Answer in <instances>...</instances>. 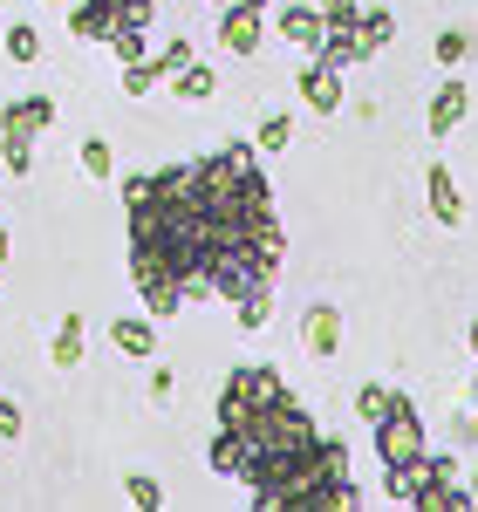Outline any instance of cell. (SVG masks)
Segmentation results:
<instances>
[{
  "label": "cell",
  "mask_w": 478,
  "mask_h": 512,
  "mask_svg": "<svg viewBox=\"0 0 478 512\" xmlns=\"http://www.w3.org/2000/svg\"><path fill=\"white\" fill-rule=\"evenodd\" d=\"M123 212H130V280L158 321L192 301L274 294L287 233L274 219V185L253 144H219L192 164L123 178Z\"/></svg>",
  "instance_id": "cell-1"
},
{
  "label": "cell",
  "mask_w": 478,
  "mask_h": 512,
  "mask_svg": "<svg viewBox=\"0 0 478 512\" xmlns=\"http://www.w3.org/2000/svg\"><path fill=\"white\" fill-rule=\"evenodd\" d=\"M212 472L246 485L260 506H356L349 444L321 437L315 417L294 403L267 362H239L219 390V431H212Z\"/></svg>",
  "instance_id": "cell-2"
},
{
  "label": "cell",
  "mask_w": 478,
  "mask_h": 512,
  "mask_svg": "<svg viewBox=\"0 0 478 512\" xmlns=\"http://www.w3.org/2000/svg\"><path fill=\"white\" fill-rule=\"evenodd\" d=\"M376 458L390 465V499L410 506V485H417V465H424V417H417V403L397 396V390H390L383 417H376Z\"/></svg>",
  "instance_id": "cell-3"
},
{
  "label": "cell",
  "mask_w": 478,
  "mask_h": 512,
  "mask_svg": "<svg viewBox=\"0 0 478 512\" xmlns=\"http://www.w3.org/2000/svg\"><path fill=\"white\" fill-rule=\"evenodd\" d=\"M55 123V96H21V103H7L0 110V158H7V171L14 178H28L35 171V137Z\"/></svg>",
  "instance_id": "cell-4"
},
{
  "label": "cell",
  "mask_w": 478,
  "mask_h": 512,
  "mask_svg": "<svg viewBox=\"0 0 478 512\" xmlns=\"http://www.w3.org/2000/svg\"><path fill=\"white\" fill-rule=\"evenodd\" d=\"M410 506H424V512H465V506H472V478L458 472V458H431V451H424L417 485H410Z\"/></svg>",
  "instance_id": "cell-5"
},
{
  "label": "cell",
  "mask_w": 478,
  "mask_h": 512,
  "mask_svg": "<svg viewBox=\"0 0 478 512\" xmlns=\"http://www.w3.org/2000/svg\"><path fill=\"white\" fill-rule=\"evenodd\" d=\"M321 21H328V35H321V62H335V69H356V62H369V48H362V7L356 0H315Z\"/></svg>",
  "instance_id": "cell-6"
},
{
  "label": "cell",
  "mask_w": 478,
  "mask_h": 512,
  "mask_svg": "<svg viewBox=\"0 0 478 512\" xmlns=\"http://www.w3.org/2000/svg\"><path fill=\"white\" fill-rule=\"evenodd\" d=\"M260 7L267 0H226V14H219V48L226 55H253L267 41V14Z\"/></svg>",
  "instance_id": "cell-7"
},
{
  "label": "cell",
  "mask_w": 478,
  "mask_h": 512,
  "mask_svg": "<svg viewBox=\"0 0 478 512\" xmlns=\"http://www.w3.org/2000/svg\"><path fill=\"white\" fill-rule=\"evenodd\" d=\"M294 89L308 96V110H315V117H335V110H342V69H335V62H321V55L301 62V82H294Z\"/></svg>",
  "instance_id": "cell-8"
},
{
  "label": "cell",
  "mask_w": 478,
  "mask_h": 512,
  "mask_svg": "<svg viewBox=\"0 0 478 512\" xmlns=\"http://www.w3.org/2000/svg\"><path fill=\"white\" fill-rule=\"evenodd\" d=\"M110 342H117L130 362H151V355H158V315H117L110 321Z\"/></svg>",
  "instance_id": "cell-9"
},
{
  "label": "cell",
  "mask_w": 478,
  "mask_h": 512,
  "mask_svg": "<svg viewBox=\"0 0 478 512\" xmlns=\"http://www.w3.org/2000/svg\"><path fill=\"white\" fill-rule=\"evenodd\" d=\"M301 342H308V355H328L342 349V308H328V301H315L308 315H301Z\"/></svg>",
  "instance_id": "cell-10"
},
{
  "label": "cell",
  "mask_w": 478,
  "mask_h": 512,
  "mask_svg": "<svg viewBox=\"0 0 478 512\" xmlns=\"http://www.w3.org/2000/svg\"><path fill=\"white\" fill-rule=\"evenodd\" d=\"M465 117H472V89L465 82H438V96H431V137H451Z\"/></svg>",
  "instance_id": "cell-11"
},
{
  "label": "cell",
  "mask_w": 478,
  "mask_h": 512,
  "mask_svg": "<svg viewBox=\"0 0 478 512\" xmlns=\"http://www.w3.org/2000/svg\"><path fill=\"white\" fill-rule=\"evenodd\" d=\"M117 28V0H76L69 7V35L76 41H110Z\"/></svg>",
  "instance_id": "cell-12"
},
{
  "label": "cell",
  "mask_w": 478,
  "mask_h": 512,
  "mask_svg": "<svg viewBox=\"0 0 478 512\" xmlns=\"http://www.w3.org/2000/svg\"><path fill=\"white\" fill-rule=\"evenodd\" d=\"M424 192H431V219H438V226H458V219H465V198H458V178H451L444 164H431V171H424Z\"/></svg>",
  "instance_id": "cell-13"
},
{
  "label": "cell",
  "mask_w": 478,
  "mask_h": 512,
  "mask_svg": "<svg viewBox=\"0 0 478 512\" xmlns=\"http://www.w3.org/2000/svg\"><path fill=\"white\" fill-rule=\"evenodd\" d=\"M280 35L294 41L301 55H315L321 35H328V21H321V7H280Z\"/></svg>",
  "instance_id": "cell-14"
},
{
  "label": "cell",
  "mask_w": 478,
  "mask_h": 512,
  "mask_svg": "<svg viewBox=\"0 0 478 512\" xmlns=\"http://www.w3.org/2000/svg\"><path fill=\"white\" fill-rule=\"evenodd\" d=\"M82 342H89V321H82V308H69V315H62V328H55V342H48V362H55V369H76V362H82Z\"/></svg>",
  "instance_id": "cell-15"
},
{
  "label": "cell",
  "mask_w": 478,
  "mask_h": 512,
  "mask_svg": "<svg viewBox=\"0 0 478 512\" xmlns=\"http://www.w3.org/2000/svg\"><path fill=\"white\" fill-rule=\"evenodd\" d=\"M171 89H178V96H185V103H205V96H212V89H219V76H212V69H205L199 55H192V62H185V69H178V76H171Z\"/></svg>",
  "instance_id": "cell-16"
},
{
  "label": "cell",
  "mask_w": 478,
  "mask_h": 512,
  "mask_svg": "<svg viewBox=\"0 0 478 512\" xmlns=\"http://www.w3.org/2000/svg\"><path fill=\"white\" fill-rule=\"evenodd\" d=\"M390 35H397V14H390V7H369V14H362V48H369V55H383Z\"/></svg>",
  "instance_id": "cell-17"
},
{
  "label": "cell",
  "mask_w": 478,
  "mask_h": 512,
  "mask_svg": "<svg viewBox=\"0 0 478 512\" xmlns=\"http://www.w3.org/2000/svg\"><path fill=\"white\" fill-rule=\"evenodd\" d=\"M7 62H41V28L35 21H14V28H7Z\"/></svg>",
  "instance_id": "cell-18"
},
{
  "label": "cell",
  "mask_w": 478,
  "mask_h": 512,
  "mask_svg": "<svg viewBox=\"0 0 478 512\" xmlns=\"http://www.w3.org/2000/svg\"><path fill=\"white\" fill-rule=\"evenodd\" d=\"M185 62H192V41H185V35H171V41L158 48V55H151V69H158V82H171L178 69H185Z\"/></svg>",
  "instance_id": "cell-19"
},
{
  "label": "cell",
  "mask_w": 478,
  "mask_h": 512,
  "mask_svg": "<svg viewBox=\"0 0 478 512\" xmlns=\"http://www.w3.org/2000/svg\"><path fill=\"white\" fill-rule=\"evenodd\" d=\"M123 499H130V506H144V512H151V506H164V485H158L151 472H130V478H123Z\"/></svg>",
  "instance_id": "cell-20"
},
{
  "label": "cell",
  "mask_w": 478,
  "mask_h": 512,
  "mask_svg": "<svg viewBox=\"0 0 478 512\" xmlns=\"http://www.w3.org/2000/svg\"><path fill=\"white\" fill-rule=\"evenodd\" d=\"M294 144V117H267L253 130V151H287Z\"/></svg>",
  "instance_id": "cell-21"
},
{
  "label": "cell",
  "mask_w": 478,
  "mask_h": 512,
  "mask_svg": "<svg viewBox=\"0 0 478 512\" xmlns=\"http://www.w3.org/2000/svg\"><path fill=\"white\" fill-rule=\"evenodd\" d=\"M82 171H89V178H117V158H110L103 137H82Z\"/></svg>",
  "instance_id": "cell-22"
},
{
  "label": "cell",
  "mask_w": 478,
  "mask_h": 512,
  "mask_svg": "<svg viewBox=\"0 0 478 512\" xmlns=\"http://www.w3.org/2000/svg\"><path fill=\"white\" fill-rule=\"evenodd\" d=\"M151 21H158V0H117V28H151Z\"/></svg>",
  "instance_id": "cell-23"
},
{
  "label": "cell",
  "mask_w": 478,
  "mask_h": 512,
  "mask_svg": "<svg viewBox=\"0 0 478 512\" xmlns=\"http://www.w3.org/2000/svg\"><path fill=\"white\" fill-rule=\"evenodd\" d=\"M158 89V69H151V55L144 62H123V96H151Z\"/></svg>",
  "instance_id": "cell-24"
},
{
  "label": "cell",
  "mask_w": 478,
  "mask_h": 512,
  "mask_svg": "<svg viewBox=\"0 0 478 512\" xmlns=\"http://www.w3.org/2000/svg\"><path fill=\"white\" fill-rule=\"evenodd\" d=\"M465 55H472V35H465V28H444V35H438V62H444V69H458Z\"/></svg>",
  "instance_id": "cell-25"
},
{
  "label": "cell",
  "mask_w": 478,
  "mask_h": 512,
  "mask_svg": "<svg viewBox=\"0 0 478 512\" xmlns=\"http://www.w3.org/2000/svg\"><path fill=\"white\" fill-rule=\"evenodd\" d=\"M233 315H239V328L253 335V328H267V315H274V301H267V294H253V301H233Z\"/></svg>",
  "instance_id": "cell-26"
},
{
  "label": "cell",
  "mask_w": 478,
  "mask_h": 512,
  "mask_svg": "<svg viewBox=\"0 0 478 512\" xmlns=\"http://www.w3.org/2000/svg\"><path fill=\"white\" fill-rule=\"evenodd\" d=\"M110 48H117V62H144V28H117Z\"/></svg>",
  "instance_id": "cell-27"
},
{
  "label": "cell",
  "mask_w": 478,
  "mask_h": 512,
  "mask_svg": "<svg viewBox=\"0 0 478 512\" xmlns=\"http://www.w3.org/2000/svg\"><path fill=\"white\" fill-rule=\"evenodd\" d=\"M383 403H390V390H383V383H362L356 410H362V417H369V424H376V417H383Z\"/></svg>",
  "instance_id": "cell-28"
},
{
  "label": "cell",
  "mask_w": 478,
  "mask_h": 512,
  "mask_svg": "<svg viewBox=\"0 0 478 512\" xmlns=\"http://www.w3.org/2000/svg\"><path fill=\"white\" fill-rule=\"evenodd\" d=\"M21 424H28V417H21V403H14V396H0V437H21Z\"/></svg>",
  "instance_id": "cell-29"
},
{
  "label": "cell",
  "mask_w": 478,
  "mask_h": 512,
  "mask_svg": "<svg viewBox=\"0 0 478 512\" xmlns=\"http://www.w3.org/2000/svg\"><path fill=\"white\" fill-rule=\"evenodd\" d=\"M171 390H178V376H171V369H151V396H158V403H171Z\"/></svg>",
  "instance_id": "cell-30"
},
{
  "label": "cell",
  "mask_w": 478,
  "mask_h": 512,
  "mask_svg": "<svg viewBox=\"0 0 478 512\" xmlns=\"http://www.w3.org/2000/svg\"><path fill=\"white\" fill-rule=\"evenodd\" d=\"M7 260H14V239H7V226H0V267H7Z\"/></svg>",
  "instance_id": "cell-31"
},
{
  "label": "cell",
  "mask_w": 478,
  "mask_h": 512,
  "mask_svg": "<svg viewBox=\"0 0 478 512\" xmlns=\"http://www.w3.org/2000/svg\"><path fill=\"white\" fill-rule=\"evenodd\" d=\"M472 506H478V472H472Z\"/></svg>",
  "instance_id": "cell-32"
},
{
  "label": "cell",
  "mask_w": 478,
  "mask_h": 512,
  "mask_svg": "<svg viewBox=\"0 0 478 512\" xmlns=\"http://www.w3.org/2000/svg\"><path fill=\"white\" fill-rule=\"evenodd\" d=\"M472 355H478V321H472Z\"/></svg>",
  "instance_id": "cell-33"
},
{
  "label": "cell",
  "mask_w": 478,
  "mask_h": 512,
  "mask_svg": "<svg viewBox=\"0 0 478 512\" xmlns=\"http://www.w3.org/2000/svg\"><path fill=\"white\" fill-rule=\"evenodd\" d=\"M212 7H226V0H212Z\"/></svg>",
  "instance_id": "cell-34"
},
{
  "label": "cell",
  "mask_w": 478,
  "mask_h": 512,
  "mask_svg": "<svg viewBox=\"0 0 478 512\" xmlns=\"http://www.w3.org/2000/svg\"><path fill=\"white\" fill-rule=\"evenodd\" d=\"M0 7H7V0H0Z\"/></svg>",
  "instance_id": "cell-35"
}]
</instances>
